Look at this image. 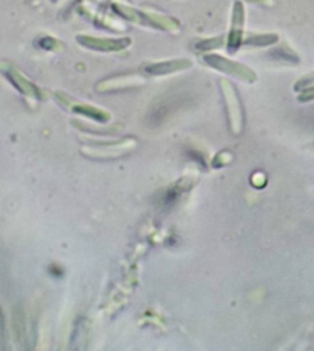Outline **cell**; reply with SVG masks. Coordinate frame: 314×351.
<instances>
[{
  "label": "cell",
  "mask_w": 314,
  "mask_h": 351,
  "mask_svg": "<svg viewBox=\"0 0 314 351\" xmlns=\"http://www.w3.org/2000/svg\"><path fill=\"white\" fill-rule=\"evenodd\" d=\"M243 27H245V8L241 0H236L231 12V28L228 34V51L236 53L243 45Z\"/></svg>",
  "instance_id": "5b68a950"
},
{
  "label": "cell",
  "mask_w": 314,
  "mask_h": 351,
  "mask_svg": "<svg viewBox=\"0 0 314 351\" xmlns=\"http://www.w3.org/2000/svg\"><path fill=\"white\" fill-rule=\"evenodd\" d=\"M221 90H222V96L225 100V105H227V111H228V119H230V125L236 134L241 133L242 130V105H241V99H239V94L236 91V88L228 82L227 79H222L221 82Z\"/></svg>",
  "instance_id": "277c9868"
},
{
  "label": "cell",
  "mask_w": 314,
  "mask_h": 351,
  "mask_svg": "<svg viewBox=\"0 0 314 351\" xmlns=\"http://www.w3.org/2000/svg\"><path fill=\"white\" fill-rule=\"evenodd\" d=\"M191 66V60L188 59H173V60H162V62H153V64L143 65V73L149 74V76H167V74H173L178 71L188 70Z\"/></svg>",
  "instance_id": "52a82bcc"
},
{
  "label": "cell",
  "mask_w": 314,
  "mask_h": 351,
  "mask_svg": "<svg viewBox=\"0 0 314 351\" xmlns=\"http://www.w3.org/2000/svg\"><path fill=\"white\" fill-rule=\"evenodd\" d=\"M56 99H58V102L65 106L67 110L74 111V112H79V114H84L86 117H91L94 121L97 122H106L110 121V114L108 112H105L104 110L96 108V106H91V105H86V104H80L77 100H74L73 97L67 96L64 93H56Z\"/></svg>",
  "instance_id": "8992f818"
},
{
  "label": "cell",
  "mask_w": 314,
  "mask_h": 351,
  "mask_svg": "<svg viewBox=\"0 0 314 351\" xmlns=\"http://www.w3.org/2000/svg\"><path fill=\"white\" fill-rule=\"evenodd\" d=\"M3 73H5V76L11 80V84L14 85L22 94H25V96L34 97V99H40L39 88H37L34 84H31L29 80L25 77L21 71H17L14 66L8 65L3 70Z\"/></svg>",
  "instance_id": "9c48e42d"
},
{
  "label": "cell",
  "mask_w": 314,
  "mask_h": 351,
  "mask_svg": "<svg viewBox=\"0 0 314 351\" xmlns=\"http://www.w3.org/2000/svg\"><path fill=\"white\" fill-rule=\"evenodd\" d=\"M225 43V37L219 36V37H213V39H206V40H200L196 43V49L197 51H210V49H215L222 47Z\"/></svg>",
  "instance_id": "8fae6325"
},
{
  "label": "cell",
  "mask_w": 314,
  "mask_h": 351,
  "mask_svg": "<svg viewBox=\"0 0 314 351\" xmlns=\"http://www.w3.org/2000/svg\"><path fill=\"white\" fill-rule=\"evenodd\" d=\"M99 2H104V0H99Z\"/></svg>",
  "instance_id": "2e32d148"
},
{
  "label": "cell",
  "mask_w": 314,
  "mask_h": 351,
  "mask_svg": "<svg viewBox=\"0 0 314 351\" xmlns=\"http://www.w3.org/2000/svg\"><path fill=\"white\" fill-rule=\"evenodd\" d=\"M311 85H314V71L310 73V74H306V76H304L300 80H298V84H296V86H294V90L302 91V90H305V88H309Z\"/></svg>",
  "instance_id": "4fadbf2b"
},
{
  "label": "cell",
  "mask_w": 314,
  "mask_h": 351,
  "mask_svg": "<svg viewBox=\"0 0 314 351\" xmlns=\"http://www.w3.org/2000/svg\"><path fill=\"white\" fill-rule=\"evenodd\" d=\"M51 2H53V3H56V2H58V0H51Z\"/></svg>",
  "instance_id": "9a60e30c"
},
{
  "label": "cell",
  "mask_w": 314,
  "mask_h": 351,
  "mask_svg": "<svg viewBox=\"0 0 314 351\" xmlns=\"http://www.w3.org/2000/svg\"><path fill=\"white\" fill-rule=\"evenodd\" d=\"M204 62L208 66L215 68V70L221 71L224 74H228V76H233L239 80H243V82L253 84V82H256V79H257L256 73L251 70V68L239 64V62L230 60L227 58H222V56L206 54L204 58Z\"/></svg>",
  "instance_id": "7a4b0ae2"
},
{
  "label": "cell",
  "mask_w": 314,
  "mask_h": 351,
  "mask_svg": "<svg viewBox=\"0 0 314 351\" xmlns=\"http://www.w3.org/2000/svg\"><path fill=\"white\" fill-rule=\"evenodd\" d=\"M111 6L119 16H122L123 19H127V21H130V22L142 25V27L165 29V31H171V33L179 31V22L173 17L157 14V12H147L142 10H136V8H131V6L122 5V3H112Z\"/></svg>",
  "instance_id": "6da1fadb"
},
{
  "label": "cell",
  "mask_w": 314,
  "mask_h": 351,
  "mask_svg": "<svg viewBox=\"0 0 314 351\" xmlns=\"http://www.w3.org/2000/svg\"><path fill=\"white\" fill-rule=\"evenodd\" d=\"M76 40L79 45L85 47L88 49H94V51H102V53H117L123 51L131 45L130 37H94V36H77Z\"/></svg>",
  "instance_id": "3957f363"
},
{
  "label": "cell",
  "mask_w": 314,
  "mask_h": 351,
  "mask_svg": "<svg viewBox=\"0 0 314 351\" xmlns=\"http://www.w3.org/2000/svg\"><path fill=\"white\" fill-rule=\"evenodd\" d=\"M299 100L300 102H309V100H314V85L302 90V93H300V96H299Z\"/></svg>",
  "instance_id": "5bb4252c"
},
{
  "label": "cell",
  "mask_w": 314,
  "mask_h": 351,
  "mask_svg": "<svg viewBox=\"0 0 314 351\" xmlns=\"http://www.w3.org/2000/svg\"><path fill=\"white\" fill-rule=\"evenodd\" d=\"M142 84H145V79L139 74H123V76H114L110 79H105L102 82H99L96 90L100 93H108V91H119V90H125V88H131V86H139Z\"/></svg>",
  "instance_id": "ba28073f"
},
{
  "label": "cell",
  "mask_w": 314,
  "mask_h": 351,
  "mask_svg": "<svg viewBox=\"0 0 314 351\" xmlns=\"http://www.w3.org/2000/svg\"><path fill=\"white\" fill-rule=\"evenodd\" d=\"M279 40L278 34H250L247 39H243V45L253 47H268Z\"/></svg>",
  "instance_id": "30bf717a"
},
{
  "label": "cell",
  "mask_w": 314,
  "mask_h": 351,
  "mask_svg": "<svg viewBox=\"0 0 314 351\" xmlns=\"http://www.w3.org/2000/svg\"><path fill=\"white\" fill-rule=\"evenodd\" d=\"M39 45H40V48H43V49H53V51H54V49L64 47V45H62V42L56 40V39H53V37H49V36H47V37H43V39H40Z\"/></svg>",
  "instance_id": "7c38bea8"
}]
</instances>
